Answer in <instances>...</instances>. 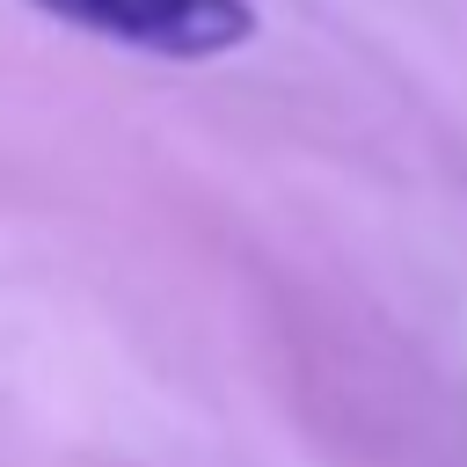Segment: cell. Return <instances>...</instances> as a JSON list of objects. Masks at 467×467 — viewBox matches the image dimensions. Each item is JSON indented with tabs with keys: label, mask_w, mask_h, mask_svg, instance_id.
Listing matches in <instances>:
<instances>
[{
	"label": "cell",
	"mask_w": 467,
	"mask_h": 467,
	"mask_svg": "<svg viewBox=\"0 0 467 467\" xmlns=\"http://www.w3.org/2000/svg\"><path fill=\"white\" fill-rule=\"evenodd\" d=\"M36 15L146 51V58H226L255 36V0H29Z\"/></svg>",
	"instance_id": "6da1fadb"
}]
</instances>
